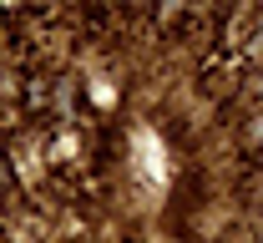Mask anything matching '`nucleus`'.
<instances>
[{
  "label": "nucleus",
  "mask_w": 263,
  "mask_h": 243,
  "mask_svg": "<svg viewBox=\"0 0 263 243\" xmlns=\"http://www.w3.org/2000/svg\"><path fill=\"white\" fill-rule=\"evenodd\" d=\"M253 137H258V142H263V122H258V127H253Z\"/></svg>",
  "instance_id": "1"
}]
</instances>
